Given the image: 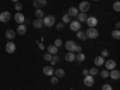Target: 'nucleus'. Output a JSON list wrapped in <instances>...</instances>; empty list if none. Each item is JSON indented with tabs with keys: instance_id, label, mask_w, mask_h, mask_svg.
<instances>
[{
	"instance_id": "obj_3",
	"label": "nucleus",
	"mask_w": 120,
	"mask_h": 90,
	"mask_svg": "<svg viewBox=\"0 0 120 90\" xmlns=\"http://www.w3.org/2000/svg\"><path fill=\"white\" fill-rule=\"evenodd\" d=\"M85 22H86V24H88V26H89V28H95V26L97 25V23H98L97 18H96V17H94V16L88 17Z\"/></svg>"
},
{
	"instance_id": "obj_28",
	"label": "nucleus",
	"mask_w": 120,
	"mask_h": 90,
	"mask_svg": "<svg viewBox=\"0 0 120 90\" xmlns=\"http://www.w3.org/2000/svg\"><path fill=\"white\" fill-rule=\"evenodd\" d=\"M88 71H89V75L90 76H96L97 73H98V70H97V67H91V68H90V70H88Z\"/></svg>"
},
{
	"instance_id": "obj_1",
	"label": "nucleus",
	"mask_w": 120,
	"mask_h": 90,
	"mask_svg": "<svg viewBox=\"0 0 120 90\" xmlns=\"http://www.w3.org/2000/svg\"><path fill=\"white\" fill-rule=\"evenodd\" d=\"M42 23H43V25H46L47 28H51V26H53L54 24H55V17L54 16H46V17H43L42 18Z\"/></svg>"
},
{
	"instance_id": "obj_24",
	"label": "nucleus",
	"mask_w": 120,
	"mask_h": 90,
	"mask_svg": "<svg viewBox=\"0 0 120 90\" xmlns=\"http://www.w3.org/2000/svg\"><path fill=\"white\" fill-rule=\"evenodd\" d=\"M77 18H78V22H85L86 18H88V16H86L85 13H83V12H79V13L77 15Z\"/></svg>"
},
{
	"instance_id": "obj_23",
	"label": "nucleus",
	"mask_w": 120,
	"mask_h": 90,
	"mask_svg": "<svg viewBox=\"0 0 120 90\" xmlns=\"http://www.w3.org/2000/svg\"><path fill=\"white\" fill-rule=\"evenodd\" d=\"M54 73H55V76H56L58 78H63V77H65V71H64L63 68H56Z\"/></svg>"
},
{
	"instance_id": "obj_13",
	"label": "nucleus",
	"mask_w": 120,
	"mask_h": 90,
	"mask_svg": "<svg viewBox=\"0 0 120 90\" xmlns=\"http://www.w3.org/2000/svg\"><path fill=\"white\" fill-rule=\"evenodd\" d=\"M103 65L106 66L107 70H114L115 66H116V63L114 61V60H107V61H105Z\"/></svg>"
},
{
	"instance_id": "obj_32",
	"label": "nucleus",
	"mask_w": 120,
	"mask_h": 90,
	"mask_svg": "<svg viewBox=\"0 0 120 90\" xmlns=\"http://www.w3.org/2000/svg\"><path fill=\"white\" fill-rule=\"evenodd\" d=\"M52 58H53V55L49 54V53H47V54L43 55V59L46 60V61H52Z\"/></svg>"
},
{
	"instance_id": "obj_34",
	"label": "nucleus",
	"mask_w": 120,
	"mask_h": 90,
	"mask_svg": "<svg viewBox=\"0 0 120 90\" xmlns=\"http://www.w3.org/2000/svg\"><path fill=\"white\" fill-rule=\"evenodd\" d=\"M54 46L59 48L60 46H63V41H61L60 38H56V40H55V42H54Z\"/></svg>"
},
{
	"instance_id": "obj_37",
	"label": "nucleus",
	"mask_w": 120,
	"mask_h": 90,
	"mask_svg": "<svg viewBox=\"0 0 120 90\" xmlns=\"http://www.w3.org/2000/svg\"><path fill=\"white\" fill-rule=\"evenodd\" d=\"M108 54H109V52H108V49H103V51H102V55H101V56L106 58V56H108Z\"/></svg>"
},
{
	"instance_id": "obj_11",
	"label": "nucleus",
	"mask_w": 120,
	"mask_h": 90,
	"mask_svg": "<svg viewBox=\"0 0 120 90\" xmlns=\"http://www.w3.org/2000/svg\"><path fill=\"white\" fill-rule=\"evenodd\" d=\"M43 75H46V76H49V77H52L53 75H54V68H53V66H46V67H43Z\"/></svg>"
},
{
	"instance_id": "obj_2",
	"label": "nucleus",
	"mask_w": 120,
	"mask_h": 90,
	"mask_svg": "<svg viewBox=\"0 0 120 90\" xmlns=\"http://www.w3.org/2000/svg\"><path fill=\"white\" fill-rule=\"evenodd\" d=\"M85 35H86L88 38H93L94 40V38H97L98 37V31H97V29H95V28H89L86 30Z\"/></svg>"
},
{
	"instance_id": "obj_31",
	"label": "nucleus",
	"mask_w": 120,
	"mask_h": 90,
	"mask_svg": "<svg viewBox=\"0 0 120 90\" xmlns=\"http://www.w3.org/2000/svg\"><path fill=\"white\" fill-rule=\"evenodd\" d=\"M22 8H23V5H22L21 3H19V1H18V3H16V5H15V10H16L17 12H19Z\"/></svg>"
},
{
	"instance_id": "obj_35",
	"label": "nucleus",
	"mask_w": 120,
	"mask_h": 90,
	"mask_svg": "<svg viewBox=\"0 0 120 90\" xmlns=\"http://www.w3.org/2000/svg\"><path fill=\"white\" fill-rule=\"evenodd\" d=\"M102 90H113L111 84H103L102 85Z\"/></svg>"
},
{
	"instance_id": "obj_17",
	"label": "nucleus",
	"mask_w": 120,
	"mask_h": 90,
	"mask_svg": "<svg viewBox=\"0 0 120 90\" xmlns=\"http://www.w3.org/2000/svg\"><path fill=\"white\" fill-rule=\"evenodd\" d=\"M17 34H19V35H25V34H26V25L19 24V26H17Z\"/></svg>"
},
{
	"instance_id": "obj_10",
	"label": "nucleus",
	"mask_w": 120,
	"mask_h": 90,
	"mask_svg": "<svg viewBox=\"0 0 120 90\" xmlns=\"http://www.w3.org/2000/svg\"><path fill=\"white\" fill-rule=\"evenodd\" d=\"M76 46H77V43H76L75 41H67V42L65 43V47H66V49H67L68 52H75Z\"/></svg>"
},
{
	"instance_id": "obj_8",
	"label": "nucleus",
	"mask_w": 120,
	"mask_h": 90,
	"mask_svg": "<svg viewBox=\"0 0 120 90\" xmlns=\"http://www.w3.org/2000/svg\"><path fill=\"white\" fill-rule=\"evenodd\" d=\"M84 84L86 86H93L94 85V77L90 76V75L84 76Z\"/></svg>"
},
{
	"instance_id": "obj_38",
	"label": "nucleus",
	"mask_w": 120,
	"mask_h": 90,
	"mask_svg": "<svg viewBox=\"0 0 120 90\" xmlns=\"http://www.w3.org/2000/svg\"><path fill=\"white\" fill-rule=\"evenodd\" d=\"M56 29L58 30H63L64 29V23H58L56 24Z\"/></svg>"
},
{
	"instance_id": "obj_7",
	"label": "nucleus",
	"mask_w": 120,
	"mask_h": 90,
	"mask_svg": "<svg viewBox=\"0 0 120 90\" xmlns=\"http://www.w3.org/2000/svg\"><path fill=\"white\" fill-rule=\"evenodd\" d=\"M5 49H6V52L10 53V54H11V53H15V51H16V45H15L12 41H10V42L6 43Z\"/></svg>"
},
{
	"instance_id": "obj_29",
	"label": "nucleus",
	"mask_w": 120,
	"mask_h": 90,
	"mask_svg": "<svg viewBox=\"0 0 120 90\" xmlns=\"http://www.w3.org/2000/svg\"><path fill=\"white\" fill-rule=\"evenodd\" d=\"M112 36H113V38H115V40H119L120 38V31H119V30H113V31H112Z\"/></svg>"
},
{
	"instance_id": "obj_6",
	"label": "nucleus",
	"mask_w": 120,
	"mask_h": 90,
	"mask_svg": "<svg viewBox=\"0 0 120 90\" xmlns=\"http://www.w3.org/2000/svg\"><path fill=\"white\" fill-rule=\"evenodd\" d=\"M15 21H16V23H18V24H23L24 21H25V17H24L23 13L17 12V13L15 15Z\"/></svg>"
},
{
	"instance_id": "obj_9",
	"label": "nucleus",
	"mask_w": 120,
	"mask_h": 90,
	"mask_svg": "<svg viewBox=\"0 0 120 90\" xmlns=\"http://www.w3.org/2000/svg\"><path fill=\"white\" fill-rule=\"evenodd\" d=\"M70 29L72 30V31H78V30H81V22L78 21H75V22H71L70 23Z\"/></svg>"
},
{
	"instance_id": "obj_45",
	"label": "nucleus",
	"mask_w": 120,
	"mask_h": 90,
	"mask_svg": "<svg viewBox=\"0 0 120 90\" xmlns=\"http://www.w3.org/2000/svg\"><path fill=\"white\" fill-rule=\"evenodd\" d=\"M71 90H75V89H71Z\"/></svg>"
},
{
	"instance_id": "obj_44",
	"label": "nucleus",
	"mask_w": 120,
	"mask_h": 90,
	"mask_svg": "<svg viewBox=\"0 0 120 90\" xmlns=\"http://www.w3.org/2000/svg\"><path fill=\"white\" fill-rule=\"evenodd\" d=\"M94 1H98V0H94Z\"/></svg>"
},
{
	"instance_id": "obj_4",
	"label": "nucleus",
	"mask_w": 120,
	"mask_h": 90,
	"mask_svg": "<svg viewBox=\"0 0 120 90\" xmlns=\"http://www.w3.org/2000/svg\"><path fill=\"white\" fill-rule=\"evenodd\" d=\"M78 8V11H81L83 13H85L86 11H89V8H90V4L88 1H82L81 4H79V6L77 7Z\"/></svg>"
},
{
	"instance_id": "obj_33",
	"label": "nucleus",
	"mask_w": 120,
	"mask_h": 90,
	"mask_svg": "<svg viewBox=\"0 0 120 90\" xmlns=\"http://www.w3.org/2000/svg\"><path fill=\"white\" fill-rule=\"evenodd\" d=\"M58 82H59V79H58L56 76H52L51 77V83L52 84H58Z\"/></svg>"
},
{
	"instance_id": "obj_40",
	"label": "nucleus",
	"mask_w": 120,
	"mask_h": 90,
	"mask_svg": "<svg viewBox=\"0 0 120 90\" xmlns=\"http://www.w3.org/2000/svg\"><path fill=\"white\" fill-rule=\"evenodd\" d=\"M37 45H38V48H40V49H45V45H43V43H41V42H38Z\"/></svg>"
},
{
	"instance_id": "obj_16",
	"label": "nucleus",
	"mask_w": 120,
	"mask_h": 90,
	"mask_svg": "<svg viewBox=\"0 0 120 90\" xmlns=\"http://www.w3.org/2000/svg\"><path fill=\"white\" fill-rule=\"evenodd\" d=\"M108 77H111L112 79H119L120 78V72L118 71V70H111V72H109V76Z\"/></svg>"
},
{
	"instance_id": "obj_14",
	"label": "nucleus",
	"mask_w": 120,
	"mask_h": 90,
	"mask_svg": "<svg viewBox=\"0 0 120 90\" xmlns=\"http://www.w3.org/2000/svg\"><path fill=\"white\" fill-rule=\"evenodd\" d=\"M58 51H59V48H58V47H55L54 45H49V46L47 47V52H48L49 54H52V55L56 54V53H58Z\"/></svg>"
},
{
	"instance_id": "obj_39",
	"label": "nucleus",
	"mask_w": 120,
	"mask_h": 90,
	"mask_svg": "<svg viewBox=\"0 0 120 90\" xmlns=\"http://www.w3.org/2000/svg\"><path fill=\"white\" fill-rule=\"evenodd\" d=\"M75 51H76L77 53H81V52H82V47L77 45V46H76V48H75Z\"/></svg>"
},
{
	"instance_id": "obj_25",
	"label": "nucleus",
	"mask_w": 120,
	"mask_h": 90,
	"mask_svg": "<svg viewBox=\"0 0 120 90\" xmlns=\"http://www.w3.org/2000/svg\"><path fill=\"white\" fill-rule=\"evenodd\" d=\"M35 16H36V18H43L45 17V13H43V11L41 8H37L36 11H35Z\"/></svg>"
},
{
	"instance_id": "obj_30",
	"label": "nucleus",
	"mask_w": 120,
	"mask_h": 90,
	"mask_svg": "<svg viewBox=\"0 0 120 90\" xmlns=\"http://www.w3.org/2000/svg\"><path fill=\"white\" fill-rule=\"evenodd\" d=\"M113 8H114V11H116V12L120 11V3H119V0H115V3L113 4Z\"/></svg>"
},
{
	"instance_id": "obj_43",
	"label": "nucleus",
	"mask_w": 120,
	"mask_h": 90,
	"mask_svg": "<svg viewBox=\"0 0 120 90\" xmlns=\"http://www.w3.org/2000/svg\"><path fill=\"white\" fill-rule=\"evenodd\" d=\"M12 1H13V3H18V1H19V0H12Z\"/></svg>"
},
{
	"instance_id": "obj_26",
	"label": "nucleus",
	"mask_w": 120,
	"mask_h": 90,
	"mask_svg": "<svg viewBox=\"0 0 120 90\" xmlns=\"http://www.w3.org/2000/svg\"><path fill=\"white\" fill-rule=\"evenodd\" d=\"M76 60H77V61H79V63H81V61H84V60H85V55L81 52V53H78L77 55H76Z\"/></svg>"
},
{
	"instance_id": "obj_19",
	"label": "nucleus",
	"mask_w": 120,
	"mask_h": 90,
	"mask_svg": "<svg viewBox=\"0 0 120 90\" xmlns=\"http://www.w3.org/2000/svg\"><path fill=\"white\" fill-rule=\"evenodd\" d=\"M78 13H79V11H78L77 7H70L68 8V12H67V15L71 16V17H77Z\"/></svg>"
},
{
	"instance_id": "obj_41",
	"label": "nucleus",
	"mask_w": 120,
	"mask_h": 90,
	"mask_svg": "<svg viewBox=\"0 0 120 90\" xmlns=\"http://www.w3.org/2000/svg\"><path fill=\"white\" fill-rule=\"evenodd\" d=\"M119 28H120V23H119V22H116V23H115V29H116V30H119Z\"/></svg>"
},
{
	"instance_id": "obj_5",
	"label": "nucleus",
	"mask_w": 120,
	"mask_h": 90,
	"mask_svg": "<svg viewBox=\"0 0 120 90\" xmlns=\"http://www.w3.org/2000/svg\"><path fill=\"white\" fill-rule=\"evenodd\" d=\"M10 19H11V13H10L8 11H5V12L0 13V22L6 23V22L10 21Z\"/></svg>"
},
{
	"instance_id": "obj_22",
	"label": "nucleus",
	"mask_w": 120,
	"mask_h": 90,
	"mask_svg": "<svg viewBox=\"0 0 120 90\" xmlns=\"http://www.w3.org/2000/svg\"><path fill=\"white\" fill-rule=\"evenodd\" d=\"M77 37H78L79 40H82V41H86V40H88L85 33L82 31V30H78V31H77Z\"/></svg>"
},
{
	"instance_id": "obj_36",
	"label": "nucleus",
	"mask_w": 120,
	"mask_h": 90,
	"mask_svg": "<svg viewBox=\"0 0 120 90\" xmlns=\"http://www.w3.org/2000/svg\"><path fill=\"white\" fill-rule=\"evenodd\" d=\"M101 76H102V78H107V77L109 76V72L107 71V70H105V71L101 72Z\"/></svg>"
},
{
	"instance_id": "obj_42",
	"label": "nucleus",
	"mask_w": 120,
	"mask_h": 90,
	"mask_svg": "<svg viewBox=\"0 0 120 90\" xmlns=\"http://www.w3.org/2000/svg\"><path fill=\"white\" fill-rule=\"evenodd\" d=\"M83 75H84V76L89 75V71H88V70H83Z\"/></svg>"
},
{
	"instance_id": "obj_27",
	"label": "nucleus",
	"mask_w": 120,
	"mask_h": 90,
	"mask_svg": "<svg viewBox=\"0 0 120 90\" xmlns=\"http://www.w3.org/2000/svg\"><path fill=\"white\" fill-rule=\"evenodd\" d=\"M71 16H68L67 13H65L64 16H63V23H71L72 21H71Z\"/></svg>"
},
{
	"instance_id": "obj_46",
	"label": "nucleus",
	"mask_w": 120,
	"mask_h": 90,
	"mask_svg": "<svg viewBox=\"0 0 120 90\" xmlns=\"http://www.w3.org/2000/svg\"><path fill=\"white\" fill-rule=\"evenodd\" d=\"M0 13H1V12H0Z\"/></svg>"
},
{
	"instance_id": "obj_18",
	"label": "nucleus",
	"mask_w": 120,
	"mask_h": 90,
	"mask_svg": "<svg viewBox=\"0 0 120 90\" xmlns=\"http://www.w3.org/2000/svg\"><path fill=\"white\" fill-rule=\"evenodd\" d=\"M65 60L68 63H71V61H75L76 60V55L73 52H68L67 54H65Z\"/></svg>"
},
{
	"instance_id": "obj_20",
	"label": "nucleus",
	"mask_w": 120,
	"mask_h": 90,
	"mask_svg": "<svg viewBox=\"0 0 120 90\" xmlns=\"http://www.w3.org/2000/svg\"><path fill=\"white\" fill-rule=\"evenodd\" d=\"M94 63H95L96 66H102L105 64V58L103 56H96L94 59Z\"/></svg>"
},
{
	"instance_id": "obj_12",
	"label": "nucleus",
	"mask_w": 120,
	"mask_h": 90,
	"mask_svg": "<svg viewBox=\"0 0 120 90\" xmlns=\"http://www.w3.org/2000/svg\"><path fill=\"white\" fill-rule=\"evenodd\" d=\"M46 4H47V0H34L33 1V5L36 8H41V7L46 6Z\"/></svg>"
},
{
	"instance_id": "obj_21",
	"label": "nucleus",
	"mask_w": 120,
	"mask_h": 90,
	"mask_svg": "<svg viewBox=\"0 0 120 90\" xmlns=\"http://www.w3.org/2000/svg\"><path fill=\"white\" fill-rule=\"evenodd\" d=\"M33 25H34L36 29H41L42 25H43V23H42V18H36L35 21L33 22Z\"/></svg>"
},
{
	"instance_id": "obj_15",
	"label": "nucleus",
	"mask_w": 120,
	"mask_h": 90,
	"mask_svg": "<svg viewBox=\"0 0 120 90\" xmlns=\"http://www.w3.org/2000/svg\"><path fill=\"white\" fill-rule=\"evenodd\" d=\"M5 36H6V38H8V40H13V38L16 37V31H15V30H12V29H8V30H6Z\"/></svg>"
}]
</instances>
